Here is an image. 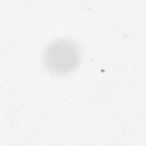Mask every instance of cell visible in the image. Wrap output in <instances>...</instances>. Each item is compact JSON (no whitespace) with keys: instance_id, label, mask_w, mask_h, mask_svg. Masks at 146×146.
I'll use <instances>...</instances> for the list:
<instances>
[{"instance_id":"6da1fadb","label":"cell","mask_w":146,"mask_h":146,"mask_svg":"<svg viewBox=\"0 0 146 146\" xmlns=\"http://www.w3.org/2000/svg\"><path fill=\"white\" fill-rule=\"evenodd\" d=\"M80 51L77 43L67 38H59L44 48L42 62L50 72L62 75L74 71L80 61Z\"/></svg>"}]
</instances>
